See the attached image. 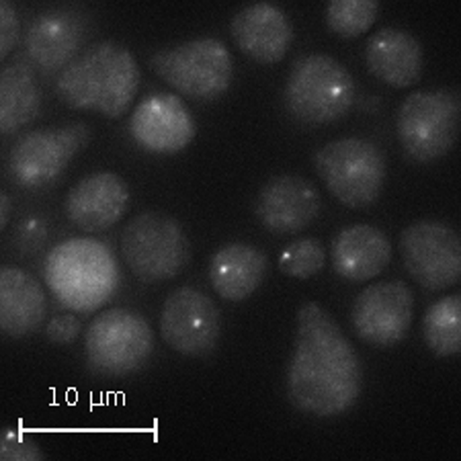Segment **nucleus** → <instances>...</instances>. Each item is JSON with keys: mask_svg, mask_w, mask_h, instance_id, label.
I'll return each mask as SVG.
<instances>
[{"mask_svg": "<svg viewBox=\"0 0 461 461\" xmlns=\"http://www.w3.org/2000/svg\"><path fill=\"white\" fill-rule=\"evenodd\" d=\"M230 32L249 58L260 64H277L294 43V25L287 14L271 3H255L232 19Z\"/></svg>", "mask_w": 461, "mask_h": 461, "instance_id": "nucleus-18", "label": "nucleus"}, {"mask_svg": "<svg viewBox=\"0 0 461 461\" xmlns=\"http://www.w3.org/2000/svg\"><path fill=\"white\" fill-rule=\"evenodd\" d=\"M130 133L140 148L152 154L183 152L197 133V123L178 95L156 93L138 103L130 117Z\"/></svg>", "mask_w": 461, "mask_h": 461, "instance_id": "nucleus-14", "label": "nucleus"}, {"mask_svg": "<svg viewBox=\"0 0 461 461\" xmlns=\"http://www.w3.org/2000/svg\"><path fill=\"white\" fill-rule=\"evenodd\" d=\"M130 210V187L115 173H95L74 185L66 197V215L85 232L113 228Z\"/></svg>", "mask_w": 461, "mask_h": 461, "instance_id": "nucleus-17", "label": "nucleus"}, {"mask_svg": "<svg viewBox=\"0 0 461 461\" xmlns=\"http://www.w3.org/2000/svg\"><path fill=\"white\" fill-rule=\"evenodd\" d=\"M0 457L3 461H43L46 453L21 430L6 427L0 437Z\"/></svg>", "mask_w": 461, "mask_h": 461, "instance_id": "nucleus-27", "label": "nucleus"}, {"mask_svg": "<svg viewBox=\"0 0 461 461\" xmlns=\"http://www.w3.org/2000/svg\"><path fill=\"white\" fill-rule=\"evenodd\" d=\"M461 99L456 91H416L396 117L398 140L408 158L435 162L447 156L459 136Z\"/></svg>", "mask_w": 461, "mask_h": 461, "instance_id": "nucleus-9", "label": "nucleus"}, {"mask_svg": "<svg viewBox=\"0 0 461 461\" xmlns=\"http://www.w3.org/2000/svg\"><path fill=\"white\" fill-rule=\"evenodd\" d=\"M123 263L144 284H162L183 273L191 260V242L175 218L144 212L128 221L122 240Z\"/></svg>", "mask_w": 461, "mask_h": 461, "instance_id": "nucleus-5", "label": "nucleus"}, {"mask_svg": "<svg viewBox=\"0 0 461 461\" xmlns=\"http://www.w3.org/2000/svg\"><path fill=\"white\" fill-rule=\"evenodd\" d=\"M369 72L393 88H408L420 80L425 51L420 41L404 29L385 27L369 37L366 48Z\"/></svg>", "mask_w": 461, "mask_h": 461, "instance_id": "nucleus-20", "label": "nucleus"}, {"mask_svg": "<svg viewBox=\"0 0 461 461\" xmlns=\"http://www.w3.org/2000/svg\"><path fill=\"white\" fill-rule=\"evenodd\" d=\"M152 70L183 96L215 101L228 93L234 78V59L224 41L202 37L158 50L150 58Z\"/></svg>", "mask_w": 461, "mask_h": 461, "instance_id": "nucleus-7", "label": "nucleus"}, {"mask_svg": "<svg viewBox=\"0 0 461 461\" xmlns=\"http://www.w3.org/2000/svg\"><path fill=\"white\" fill-rule=\"evenodd\" d=\"M361 390L363 367L351 340L320 303H303L287 366L289 402L303 414L332 419L351 411Z\"/></svg>", "mask_w": 461, "mask_h": 461, "instance_id": "nucleus-1", "label": "nucleus"}, {"mask_svg": "<svg viewBox=\"0 0 461 461\" xmlns=\"http://www.w3.org/2000/svg\"><path fill=\"white\" fill-rule=\"evenodd\" d=\"M88 140H91V130L85 123L29 131L9 152L6 173L17 187H46L68 168L74 156L83 150Z\"/></svg>", "mask_w": 461, "mask_h": 461, "instance_id": "nucleus-10", "label": "nucleus"}, {"mask_svg": "<svg viewBox=\"0 0 461 461\" xmlns=\"http://www.w3.org/2000/svg\"><path fill=\"white\" fill-rule=\"evenodd\" d=\"M322 199L308 178L284 175L275 176L260 189L255 205L257 220L269 232L287 236L306 230L314 221Z\"/></svg>", "mask_w": 461, "mask_h": 461, "instance_id": "nucleus-16", "label": "nucleus"}, {"mask_svg": "<svg viewBox=\"0 0 461 461\" xmlns=\"http://www.w3.org/2000/svg\"><path fill=\"white\" fill-rule=\"evenodd\" d=\"M414 318V294L404 281H379L355 297L351 322L363 343L388 348L408 337Z\"/></svg>", "mask_w": 461, "mask_h": 461, "instance_id": "nucleus-12", "label": "nucleus"}, {"mask_svg": "<svg viewBox=\"0 0 461 461\" xmlns=\"http://www.w3.org/2000/svg\"><path fill=\"white\" fill-rule=\"evenodd\" d=\"M392 257L390 238L369 224H355L340 230L330 247L332 269L351 284L379 277V273L388 269Z\"/></svg>", "mask_w": 461, "mask_h": 461, "instance_id": "nucleus-19", "label": "nucleus"}, {"mask_svg": "<svg viewBox=\"0 0 461 461\" xmlns=\"http://www.w3.org/2000/svg\"><path fill=\"white\" fill-rule=\"evenodd\" d=\"M326 260H329V255H326L322 242L316 238H297L279 255V269L287 277L310 279L324 269Z\"/></svg>", "mask_w": 461, "mask_h": 461, "instance_id": "nucleus-26", "label": "nucleus"}, {"mask_svg": "<svg viewBox=\"0 0 461 461\" xmlns=\"http://www.w3.org/2000/svg\"><path fill=\"white\" fill-rule=\"evenodd\" d=\"M46 339L54 345H70L83 332V322L74 314H58L46 324Z\"/></svg>", "mask_w": 461, "mask_h": 461, "instance_id": "nucleus-29", "label": "nucleus"}, {"mask_svg": "<svg viewBox=\"0 0 461 461\" xmlns=\"http://www.w3.org/2000/svg\"><path fill=\"white\" fill-rule=\"evenodd\" d=\"M162 340L173 351L203 357L220 343L221 318L212 297L195 287H178L160 312Z\"/></svg>", "mask_w": 461, "mask_h": 461, "instance_id": "nucleus-13", "label": "nucleus"}, {"mask_svg": "<svg viewBox=\"0 0 461 461\" xmlns=\"http://www.w3.org/2000/svg\"><path fill=\"white\" fill-rule=\"evenodd\" d=\"M150 322L138 312L115 308L101 312L85 334L86 366L96 375L125 377L142 369L154 353Z\"/></svg>", "mask_w": 461, "mask_h": 461, "instance_id": "nucleus-6", "label": "nucleus"}, {"mask_svg": "<svg viewBox=\"0 0 461 461\" xmlns=\"http://www.w3.org/2000/svg\"><path fill=\"white\" fill-rule=\"evenodd\" d=\"M355 103V80L337 58L310 54L295 59L285 85V107L297 122H339Z\"/></svg>", "mask_w": 461, "mask_h": 461, "instance_id": "nucleus-4", "label": "nucleus"}, {"mask_svg": "<svg viewBox=\"0 0 461 461\" xmlns=\"http://www.w3.org/2000/svg\"><path fill=\"white\" fill-rule=\"evenodd\" d=\"M379 14L375 0H332L326 6V25L340 37H359L374 27Z\"/></svg>", "mask_w": 461, "mask_h": 461, "instance_id": "nucleus-25", "label": "nucleus"}, {"mask_svg": "<svg viewBox=\"0 0 461 461\" xmlns=\"http://www.w3.org/2000/svg\"><path fill=\"white\" fill-rule=\"evenodd\" d=\"M400 257L408 275L429 292H443L461 279V240L443 221L408 226L400 236Z\"/></svg>", "mask_w": 461, "mask_h": 461, "instance_id": "nucleus-11", "label": "nucleus"}, {"mask_svg": "<svg viewBox=\"0 0 461 461\" xmlns=\"http://www.w3.org/2000/svg\"><path fill=\"white\" fill-rule=\"evenodd\" d=\"M265 252L244 242H234L220 249L212 257L210 281L213 292L226 302H244L257 292L265 281Z\"/></svg>", "mask_w": 461, "mask_h": 461, "instance_id": "nucleus-22", "label": "nucleus"}, {"mask_svg": "<svg viewBox=\"0 0 461 461\" xmlns=\"http://www.w3.org/2000/svg\"><path fill=\"white\" fill-rule=\"evenodd\" d=\"M422 334L435 355H457L461 351V295L453 294L437 300L427 310Z\"/></svg>", "mask_w": 461, "mask_h": 461, "instance_id": "nucleus-24", "label": "nucleus"}, {"mask_svg": "<svg viewBox=\"0 0 461 461\" xmlns=\"http://www.w3.org/2000/svg\"><path fill=\"white\" fill-rule=\"evenodd\" d=\"M41 111V88L35 66L29 58H13L0 77V131L5 136L19 131L37 119Z\"/></svg>", "mask_w": 461, "mask_h": 461, "instance_id": "nucleus-23", "label": "nucleus"}, {"mask_svg": "<svg viewBox=\"0 0 461 461\" xmlns=\"http://www.w3.org/2000/svg\"><path fill=\"white\" fill-rule=\"evenodd\" d=\"M316 173L340 203L361 210L375 203L385 185V158L379 148L361 138H343L314 154Z\"/></svg>", "mask_w": 461, "mask_h": 461, "instance_id": "nucleus-8", "label": "nucleus"}, {"mask_svg": "<svg viewBox=\"0 0 461 461\" xmlns=\"http://www.w3.org/2000/svg\"><path fill=\"white\" fill-rule=\"evenodd\" d=\"M19 43V14L9 0L0 3V58H9Z\"/></svg>", "mask_w": 461, "mask_h": 461, "instance_id": "nucleus-28", "label": "nucleus"}, {"mask_svg": "<svg viewBox=\"0 0 461 461\" xmlns=\"http://www.w3.org/2000/svg\"><path fill=\"white\" fill-rule=\"evenodd\" d=\"M11 215H13V199L3 193V197H0V228H6L11 221Z\"/></svg>", "mask_w": 461, "mask_h": 461, "instance_id": "nucleus-30", "label": "nucleus"}, {"mask_svg": "<svg viewBox=\"0 0 461 461\" xmlns=\"http://www.w3.org/2000/svg\"><path fill=\"white\" fill-rule=\"evenodd\" d=\"M43 279L58 303L93 314L113 300L122 285L115 252L96 238H70L50 250Z\"/></svg>", "mask_w": 461, "mask_h": 461, "instance_id": "nucleus-3", "label": "nucleus"}, {"mask_svg": "<svg viewBox=\"0 0 461 461\" xmlns=\"http://www.w3.org/2000/svg\"><path fill=\"white\" fill-rule=\"evenodd\" d=\"M48 316V295L32 273L19 267L0 271V329L11 339H23L41 329Z\"/></svg>", "mask_w": 461, "mask_h": 461, "instance_id": "nucleus-21", "label": "nucleus"}, {"mask_svg": "<svg viewBox=\"0 0 461 461\" xmlns=\"http://www.w3.org/2000/svg\"><path fill=\"white\" fill-rule=\"evenodd\" d=\"M86 40L85 19L72 9H50L37 14L25 35L29 62L46 77L62 72L83 54Z\"/></svg>", "mask_w": 461, "mask_h": 461, "instance_id": "nucleus-15", "label": "nucleus"}, {"mask_svg": "<svg viewBox=\"0 0 461 461\" xmlns=\"http://www.w3.org/2000/svg\"><path fill=\"white\" fill-rule=\"evenodd\" d=\"M140 80L142 72L131 51L117 41H101L59 72L56 95L70 109L119 119L136 99Z\"/></svg>", "mask_w": 461, "mask_h": 461, "instance_id": "nucleus-2", "label": "nucleus"}]
</instances>
